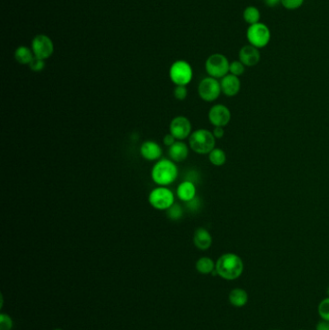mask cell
Returning a JSON list of instances; mask_svg holds the SVG:
<instances>
[{
  "label": "cell",
  "mask_w": 329,
  "mask_h": 330,
  "mask_svg": "<svg viewBox=\"0 0 329 330\" xmlns=\"http://www.w3.org/2000/svg\"><path fill=\"white\" fill-rule=\"evenodd\" d=\"M305 0H281L282 6L290 11H295L303 5Z\"/></svg>",
  "instance_id": "obj_27"
},
{
  "label": "cell",
  "mask_w": 329,
  "mask_h": 330,
  "mask_svg": "<svg viewBox=\"0 0 329 330\" xmlns=\"http://www.w3.org/2000/svg\"><path fill=\"white\" fill-rule=\"evenodd\" d=\"M316 330H329L328 321L322 320L321 322H318V324L316 326Z\"/></svg>",
  "instance_id": "obj_33"
},
{
  "label": "cell",
  "mask_w": 329,
  "mask_h": 330,
  "mask_svg": "<svg viewBox=\"0 0 329 330\" xmlns=\"http://www.w3.org/2000/svg\"><path fill=\"white\" fill-rule=\"evenodd\" d=\"M170 78L173 83L179 86H186L192 79V69L191 66L183 60L176 61L170 68Z\"/></svg>",
  "instance_id": "obj_7"
},
{
  "label": "cell",
  "mask_w": 329,
  "mask_h": 330,
  "mask_svg": "<svg viewBox=\"0 0 329 330\" xmlns=\"http://www.w3.org/2000/svg\"><path fill=\"white\" fill-rule=\"evenodd\" d=\"M246 38L249 45L259 50L262 49L270 43L271 39L270 27L262 23L249 26L246 31Z\"/></svg>",
  "instance_id": "obj_4"
},
{
  "label": "cell",
  "mask_w": 329,
  "mask_h": 330,
  "mask_svg": "<svg viewBox=\"0 0 329 330\" xmlns=\"http://www.w3.org/2000/svg\"><path fill=\"white\" fill-rule=\"evenodd\" d=\"M166 215L169 219L177 221L183 217L184 210L181 205L174 203L169 208L168 210H166Z\"/></svg>",
  "instance_id": "obj_23"
},
{
  "label": "cell",
  "mask_w": 329,
  "mask_h": 330,
  "mask_svg": "<svg viewBox=\"0 0 329 330\" xmlns=\"http://www.w3.org/2000/svg\"><path fill=\"white\" fill-rule=\"evenodd\" d=\"M33 51H31L30 49H28L27 47H19L17 48V51L15 52V58L17 60L19 64H24V65H29L30 62L33 60L34 58Z\"/></svg>",
  "instance_id": "obj_20"
},
{
  "label": "cell",
  "mask_w": 329,
  "mask_h": 330,
  "mask_svg": "<svg viewBox=\"0 0 329 330\" xmlns=\"http://www.w3.org/2000/svg\"><path fill=\"white\" fill-rule=\"evenodd\" d=\"M275 330H277V329H275Z\"/></svg>",
  "instance_id": "obj_37"
},
{
  "label": "cell",
  "mask_w": 329,
  "mask_h": 330,
  "mask_svg": "<svg viewBox=\"0 0 329 330\" xmlns=\"http://www.w3.org/2000/svg\"><path fill=\"white\" fill-rule=\"evenodd\" d=\"M194 246L200 250L209 249L212 244V237L208 230L205 228H198L193 235Z\"/></svg>",
  "instance_id": "obj_15"
},
{
  "label": "cell",
  "mask_w": 329,
  "mask_h": 330,
  "mask_svg": "<svg viewBox=\"0 0 329 330\" xmlns=\"http://www.w3.org/2000/svg\"><path fill=\"white\" fill-rule=\"evenodd\" d=\"M221 91L227 97H234L240 90V80L238 76L228 74L221 78Z\"/></svg>",
  "instance_id": "obj_13"
},
{
  "label": "cell",
  "mask_w": 329,
  "mask_h": 330,
  "mask_svg": "<svg viewBox=\"0 0 329 330\" xmlns=\"http://www.w3.org/2000/svg\"><path fill=\"white\" fill-rule=\"evenodd\" d=\"M186 208L189 212H198L201 208V201L198 197H194L189 202H186Z\"/></svg>",
  "instance_id": "obj_30"
},
{
  "label": "cell",
  "mask_w": 329,
  "mask_h": 330,
  "mask_svg": "<svg viewBox=\"0 0 329 330\" xmlns=\"http://www.w3.org/2000/svg\"><path fill=\"white\" fill-rule=\"evenodd\" d=\"M168 155L171 161L176 162L184 161L188 156V147L184 142L176 141L169 148Z\"/></svg>",
  "instance_id": "obj_17"
},
{
  "label": "cell",
  "mask_w": 329,
  "mask_h": 330,
  "mask_svg": "<svg viewBox=\"0 0 329 330\" xmlns=\"http://www.w3.org/2000/svg\"><path fill=\"white\" fill-rule=\"evenodd\" d=\"M196 270L201 274H210L215 270V263L209 257H202L196 262Z\"/></svg>",
  "instance_id": "obj_21"
},
{
  "label": "cell",
  "mask_w": 329,
  "mask_h": 330,
  "mask_svg": "<svg viewBox=\"0 0 329 330\" xmlns=\"http://www.w3.org/2000/svg\"><path fill=\"white\" fill-rule=\"evenodd\" d=\"M53 330H63V329H61V328H55V329H53Z\"/></svg>",
  "instance_id": "obj_35"
},
{
  "label": "cell",
  "mask_w": 329,
  "mask_h": 330,
  "mask_svg": "<svg viewBox=\"0 0 329 330\" xmlns=\"http://www.w3.org/2000/svg\"><path fill=\"white\" fill-rule=\"evenodd\" d=\"M245 265L239 256L234 253H226L220 256L215 263V271L221 278L232 281L243 274Z\"/></svg>",
  "instance_id": "obj_1"
},
{
  "label": "cell",
  "mask_w": 329,
  "mask_h": 330,
  "mask_svg": "<svg viewBox=\"0 0 329 330\" xmlns=\"http://www.w3.org/2000/svg\"><path fill=\"white\" fill-rule=\"evenodd\" d=\"M229 302L236 308L244 307L248 302V295L244 289H233L229 294Z\"/></svg>",
  "instance_id": "obj_18"
},
{
  "label": "cell",
  "mask_w": 329,
  "mask_h": 330,
  "mask_svg": "<svg viewBox=\"0 0 329 330\" xmlns=\"http://www.w3.org/2000/svg\"><path fill=\"white\" fill-rule=\"evenodd\" d=\"M243 17H244V19L246 24H248L249 26H252V25L260 23L261 12L255 6H248L245 9Z\"/></svg>",
  "instance_id": "obj_19"
},
{
  "label": "cell",
  "mask_w": 329,
  "mask_h": 330,
  "mask_svg": "<svg viewBox=\"0 0 329 330\" xmlns=\"http://www.w3.org/2000/svg\"><path fill=\"white\" fill-rule=\"evenodd\" d=\"M212 134L215 138H222L224 136V128L223 127H215Z\"/></svg>",
  "instance_id": "obj_32"
},
{
  "label": "cell",
  "mask_w": 329,
  "mask_h": 330,
  "mask_svg": "<svg viewBox=\"0 0 329 330\" xmlns=\"http://www.w3.org/2000/svg\"><path fill=\"white\" fill-rule=\"evenodd\" d=\"M327 295L329 296V288L327 289Z\"/></svg>",
  "instance_id": "obj_36"
},
{
  "label": "cell",
  "mask_w": 329,
  "mask_h": 330,
  "mask_svg": "<svg viewBox=\"0 0 329 330\" xmlns=\"http://www.w3.org/2000/svg\"><path fill=\"white\" fill-rule=\"evenodd\" d=\"M189 147L200 155L210 153L215 147V137L208 129H197L189 136Z\"/></svg>",
  "instance_id": "obj_3"
},
{
  "label": "cell",
  "mask_w": 329,
  "mask_h": 330,
  "mask_svg": "<svg viewBox=\"0 0 329 330\" xmlns=\"http://www.w3.org/2000/svg\"><path fill=\"white\" fill-rule=\"evenodd\" d=\"M318 313L322 320L329 322V296L321 300L318 307Z\"/></svg>",
  "instance_id": "obj_24"
},
{
  "label": "cell",
  "mask_w": 329,
  "mask_h": 330,
  "mask_svg": "<svg viewBox=\"0 0 329 330\" xmlns=\"http://www.w3.org/2000/svg\"><path fill=\"white\" fill-rule=\"evenodd\" d=\"M153 183L161 186H166L173 184L178 177V167L171 160H160L151 172Z\"/></svg>",
  "instance_id": "obj_2"
},
{
  "label": "cell",
  "mask_w": 329,
  "mask_h": 330,
  "mask_svg": "<svg viewBox=\"0 0 329 330\" xmlns=\"http://www.w3.org/2000/svg\"><path fill=\"white\" fill-rule=\"evenodd\" d=\"M205 67L209 76L217 79L228 75L230 62L225 55L214 53L207 59Z\"/></svg>",
  "instance_id": "obj_5"
},
{
  "label": "cell",
  "mask_w": 329,
  "mask_h": 330,
  "mask_svg": "<svg viewBox=\"0 0 329 330\" xmlns=\"http://www.w3.org/2000/svg\"><path fill=\"white\" fill-rule=\"evenodd\" d=\"M209 120L214 127H225L231 120V112L223 104H215L209 112Z\"/></svg>",
  "instance_id": "obj_11"
},
{
  "label": "cell",
  "mask_w": 329,
  "mask_h": 330,
  "mask_svg": "<svg viewBox=\"0 0 329 330\" xmlns=\"http://www.w3.org/2000/svg\"><path fill=\"white\" fill-rule=\"evenodd\" d=\"M231 75L239 76L244 75L245 72V66L238 60V61H233L230 63V70H229Z\"/></svg>",
  "instance_id": "obj_25"
},
{
  "label": "cell",
  "mask_w": 329,
  "mask_h": 330,
  "mask_svg": "<svg viewBox=\"0 0 329 330\" xmlns=\"http://www.w3.org/2000/svg\"><path fill=\"white\" fill-rule=\"evenodd\" d=\"M238 58L245 67H253L260 62L261 53L259 49L251 45H247L240 49L238 52Z\"/></svg>",
  "instance_id": "obj_12"
},
{
  "label": "cell",
  "mask_w": 329,
  "mask_h": 330,
  "mask_svg": "<svg viewBox=\"0 0 329 330\" xmlns=\"http://www.w3.org/2000/svg\"><path fill=\"white\" fill-rule=\"evenodd\" d=\"M149 203L157 210L166 211L175 203V197L167 187L159 186L152 189L149 194Z\"/></svg>",
  "instance_id": "obj_6"
},
{
  "label": "cell",
  "mask_w": 329,
  "mask_h": 330,
  "mask_svg": "<svg viewBox=\"0 0 329 330\" xmlns=\"http://www.w3.org/2000/svg\"><path fill=\"white\" fill-rule=\"evenodd\" d=\"M174 96L179 101H184L187 96V89L186 86H176L174 89Z\"/></svg>",
  "instance_id": "obj_29"
},
{
  "label": "cell",
  "mask_w": 329,
  "mask_h": 330,
  "mask_svg": "<svg viewBox=\"0 0 329 330\" xmlns=\"http://www.w3.org/2000/svg\"><path fill=\"white\" fill-rule=\"evenodd\" d=\"M178 198L181 201L189 202L196 197V186L194 183L189 181H184L181 183L177 188Z\"/></svg>",
  "instance_id": "obj_16"
},
{
  "label": "cell",
  "mask_w": 329,
  "mask_h": 330,
  "mask_svg": "<svg viewBox=\"0 0 329 330\" xmlns=\"http://www.w3.org/2000/svg\"><path fill=\"white\" fill-rule=\"evenodd\" d=\"M221 92L222 91L220 81L211 76L204 78L198 86V94L200 98L206 102L215 101L216 99H218Z\"/></svg>",
  "instance_id": "obj_8"
},
{
  "label": "cell",
  "mask_w": 329,
  "mask_h": 330,
  "mask_svg": "<svg viewBox=\"0 0 329 330\" xmlns=\"http://www.w3.org/2000/svg\"><path fill=\"white\" fill-rule=\"evenodd\" d=\"M29 68L33 72H41L45 68V61L43 59L34 56L33 60L29 64Z\"/></svg>",
  "instance_id": "obj_28"
},
{
  "label": "cell",
  "mask_w": 329,
  "mask_h": 330,
  "mask_svg": "<svg viewBox=\"0 0 329 330\" xmlns=\"http://www.w3.org/2000/svg\"><path fill=\"white\" fill-rule=\"evenodd\" d=\"M170 134L177 140H184L191 135V124L185 116H177L170 123Z\"/></svg>",
  "instance_id": "obj_10"
},
{
  "label": "cell",
  "mask_w": 329,
  "mask_h": 330,
  "mask_svg": "<svg viewBox=\"0 0 329 330\" xmlns=\"http://www.w3.org/2000/svg\"><path fill=\"white\" fill-rule=\"evenodd\" d=\"M54 51L53 42L46 35H38L32 41V51L34 55L41 59H47L51 57Z\"/></svg>",
  "instance_id": "obj_9"
},
{
  "label": "cell",
  "mask_w": 329,
  "mask_h": 330,
  "mask_svg": "<svg viewBox=\"0 0 329 330\" xmlns=\"http://www.w3.org/2000/svg\"><path fill=\"white\" fill-rule=\"evenodd\" d=\"M264 1H265V4L270 8L276 7L277 5L281 4V0H264Z\"/></svg>",
  "instance_id": "obj_34"
},
{
  "label": "cell",
  "mask_w": 329,
  "mask_h": 330,
  "mask_svg": "<svg viewBox=\"0 0 329 330\" xmlns=\"http://www.w3.org/2000/svg\"><path fill=\"white\" fill-rule=\"evenodd\" d=\"M13 327L14 322L8 314H0V330H12Z\"/></svg>",
  "instance_id": "obj_26"
},
{
  "label": "cell",
  "mask_w": 329,
  "mask_h": 330,
  "mask_svg": "<svg viewBox=\"0 0 329 330\" xmlns=\"http://www.w3.org/2000/svg\"><path fill=\"white\" fill-rule=\"evenodd\" d=\"M140 153L147 161H160L162 156V149L155 141H145L140 147Z\"/></svg>",
  "instance_id": "obj_14"
},
{
  "label": "cell",
  "mask_w": 329,
  "mask_h": 330,
  "mask_svg": "<svg viewBox=\"0 0 329 330\" xmlns=\"http://www.w3.org/2000/svg\"><path fill=\"white\" fill-rule=\"evenodd\" d=\"M175 142H176V138L172 136L171 134L166 135V136H164V138H163V143H164V145H166V146H169V147H171Z\"/></svg>",
  "instance_id": "obj_31"
},
{
  "label": "cell",
  "mask_w": 329,
  "mask_h": 330,
  "mask_svg": "<svg viewBox=\"0 0 329 330\" xmlns=\"http://www.w3.org/2000/svg\"><path fill=\"white\" fill-rule=\"evenodd\" d=\"M209 160L211 163L215 166H221L226 162V153L223 150L214 148L210 153H209Z\"/></svg>",
  "instance_id": "obj_22"
}]
</instances>
